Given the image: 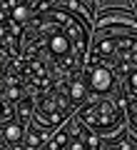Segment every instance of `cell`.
I'll use <instances>...</instances> for the list:
<instances>
[{
    "label": "cell",
    "instance_id": "cell-1",
    "mask_svg": "<svg viewBox=\"0 0 137 150\" xmlns=\"http://www.w3.org/2000/svg\"><path fill=\"white\" fill-rule=\"evenodd\" d=\"M80 120L87 123L90 128L107 133V130L117 128L122 123V110L115 103H97V105H90L85 110H80Z\"/></svg>",
    "mask_w": 137,
    "mask_h": 150
},
{
    "label": "cell",
    "instance_id": "cell-2",
    "mask_svg": "<svg viewBox=\"0 0 137 150\" xmlns=\"http://www.w3.org/2000/svg\"><path fill=\"white\" fill-rule=\"evenodd\" d=\"M70 110V98H65L58 90H48L37 95V115L48 125H58Z\"/></svg>",
    "mask_w": 137,
    "mask_h": 150
},
{
    "label": "cell",
    "instance_id": "cell-3",
    "mask_svg": "<svg viewBox=\"0 0 137 150\" xmlns=\"http://www.w3.org/2000/svg\"><path fill=\"white\" fill-rule=\"evenodd\" d=\"M50 35H48V50L50 55L55 58V63L60 65V68H72V50L75 55H77V48H75L72 38H70L67 30H63V28H48ZM80 58V55H77Z\"/></svg>",
    "mask_w": 137,
    "mask_h": 150
},
{
    "label": "cell",
    "instance_id": "cell-4",
    "mask_svg": "<svg viewBox=\"0 0 137 150\" xmlns=\"http://www.w3.org/2000/svg\"><path fill=\"white\" fill-rule=\"evenodd\" d=\"M87 83L95 93H107L112 88V83H115V78H112V73L105 65H92L87 70Z\"/></svg>",
    "mask_w": 137,
    "mask_h": 150
},
{
    "label": "cell",
    "instance_id": "cell-5",
    "mask_svg": "<svg viewBox=\"0 0 137 150\" xmlns=\"http://www.w3.org/2000/svg\"><path fill=\"white\" fill-rule=\"evenodd\" d=\"M22 75H25L30 83H35V85L48 83V70L42 68L40 63H25V65H22Z\"/></svg>",
    "mask_w": 137,
    "mask_h": 150
},
{
    "label": "cell",
    "instance_id": "cell-6",
    "mask_svg": "<svg viewBox=\"0 0 137 150\" xmlns=\"http://www.w3.org/2000/svg\"><path fill=\"white\" fill-rule=\"evenodd\" d=\"M3 138L8 140V143H20V138H22V128L18 123H5V128H3Z\"/></svg>",
    "mask_w": 137,
    "mask_h": 150
},
{
    "label": "cell",
    "instance_id": "cell-7",
    "mask_svg": "<svg viewBox=\"0 0 137 150\" xmlns=\"http://www.w3.org/2000/svg\"><path fill=\"white\" fill-rule=\"evenodd\" d=\"M67 145H70V138H67V133H65V130H60V133L55 135L53 140H50L48 150H67Z\"/></svg>",
    "mask_w": 137,
    "mask_h": 150
},
{
    "label": "cell",
    "instance_id": "cell-8",
    "mask_svg": "<svg viewBox=\"0 0 137 150\" xmlns=\"http://www.w3.org/2000/svg\"><path fill=\"white\" fill-rule=\"evenodd\" d=\"M30 15H32V8H30V5H22V3H20V5H15V8L10 10V20H18V23L27 20Z\"/></svg>",
    "mask_w": 137,
    "mask_h": 150
},
{
    "label": "cell",
    "instance_id": "cell-9",
    "mask_svg": "<svg viewBox=\"0 0 137 150\" xmlns=\"http://www.w3.org/2000/svg\"><path fill=\"white\" fill-rule=\"evenodd\" d=\"M85 98V85L82 80H72V85H70V100L72 103H80Z\"/></svg>",
    "mask_w": 137,
    "mask_h": 150
},
{
    "label": "cell",
    "instance_id": "cell-10",
    "mask_svg": "<svg viewBox=\"0 0 137 150\" xmlns=\"http://www.w3.org/2000/svg\"><path fill=\"white\" fill-rule=\"evenodd\" d=\"M127 95L132 100H137V70H130L127 73Z\"/></svg>",
    "mask_w": 137,
    "mask_h": 150
},
{
    "label": "cell",
    "instance_id": "cell-11",
    "mask_svg": "<svg viewBox=\"0 0 137 150\" xmlns=\"http://www.w3.org/2000/svg\"><path fill=\"white\" fill-rule=\"evenodd\" d=\"M82 140H85V148H87V150H102V140L97 138V135L85 133V135H82Z\"/></svg>",
    "mask_w": 137,
    "mask_h": 150
},
{
    "label": "cell",
    "instance_id": "cell-12",
    "mask_svg": "<svg viewBox=\"0 0 137 150\" xmlns=\"http://www.w3.org/2000/svg\"><path fill=\"white\" fill-rule=\"evenodd\" d=\"M13 118H15V110H10L8 105H3V103H0V120H3V123H10Z\"/></svg>",
    "mask_w": 137,
    "mask_h": 150
},
{
    "label": "cell",
    "instance_id": "cell-13",
    "mask_svg": "<svg viewBox=\"0 0 137 150\" xmlns=\"http://www.w3.org/2000/svg\"><path fill=\"white\" fill-rule=\"evenodd\" d=\"M27 143H30V148H37V145L42 143V133H40V130H30V135H27Z\"/></svg>",
    "mask_w": 137,
    "mask_h": 150
},
{
    "label": "cell",
    "instance_id": "cell-14",
    "mask_svg": "<svg viewBox=\"0 0 137 150\" xmlns=\"http://www.w3.org/2000/svg\"><path fill=\"white\" fill-rule=\"evenodd\" d=\"M67 150H87V148H85V140L82 138H75L72 143L67 145Z\"/></svg>",
    "mask_w": 137,
    "mask_h": 150
},
{
    "label": "cell",
    "instance_id": "cell-15",
    "mask_svg": "<svg viewBox=\"0 0 137 150\" xmlns=\"http://www.w3.org/2000/svg\"><path fill=\"white\" fill-rule=\"evenodd\" d=\"M115 150H135V148H132V145L127 143V140H120V143L115 145Z\"/></svg>",
    "mask_w": 137,
    "mask_h": 150
},
{
    "label": "cell",
    "instance_id": "cell-16",
    "mask_svg": "<svg viewBox=\"0 0 137 150\" xmlns=\"http://www.w3.org/2000/svg\"><path fill=\"white\" fill-rule=\"evenodd\" d=\"M130 118H132V125H135V133H137V105L130 108Z\"/></svg>",
    "mask_w": 137,
    "mask_h": 150
},
{
    "label": "cell",
    "instance_id": "cell-17",
    "mask_svg": "<svg viewBox=\"0 0 137 150\" xmlns=\"http://www.w3.org/2000/svg\"><path fill=\"white\" fill-rule=\"evenodd\" d=\"M5 35H8V25H5V23H0V40H3Z\"/></svg>",
    "mask_w": 137,
    "mask_h": 150
},
{
    "label": "cell",
    "instance_id": "cell-18",
    "mask_svg": "<svg viewBox=\"0 0 137 150\" xmlns=\"http://www.w3.org/2000/svg\"><path fill=\"white\" fill-rule=\"evenodd\" d=\"M22 5H32V3H37V0H20Z\"/></svg>",
    "mask_w": 137,
    "mask_h": 150
},
{
    "label": "cell",
    "instance_id": "cell-19",
    "mask_svg": "<svg viewBox=\"0 0 137 150\" xmlns=\"http://www.w3.org/2000/svg\"><path fill=\"white\" fill-rule=\"evenodd\" d=\"M13 150H22V148H20V145H15V148H13Z\"/></svg>",
    "mask_w": 137,
    "mask_h": 150
}]
</instances>
